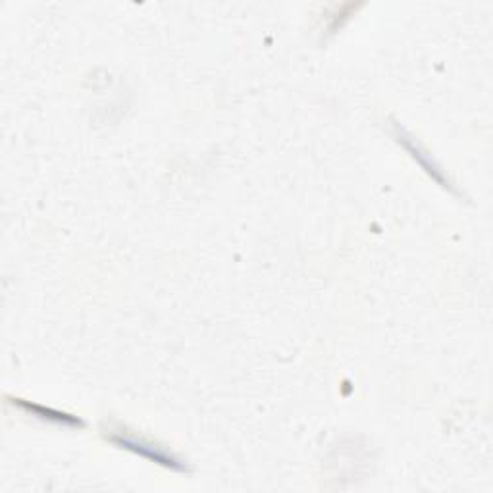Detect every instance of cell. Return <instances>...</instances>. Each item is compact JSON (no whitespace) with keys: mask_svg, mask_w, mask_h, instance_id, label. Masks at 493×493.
Wrapping results in <instances>:
<instances>
[{"mask_svg":"<svg viewBox=\"0 0 493 493\" xmlns=\"http://www.w3.org/2000/svg\"><path fill=\"white\" fill-rule=\"evenodd\" d=\"M392 133H393V137L397 139V143L405 147L407 151L411 153V156H412L418 164H421V166H422L431 177H434L438 184H441L443 187H447L450 191L457 193L455 187H453V184L450 182V179H445L441 168L434 162V158H431V155H428V153L424 151V148H422L421 145H418V141H416L412 136H409V133H407L405 129H403L399 124H393Z\"/></svg>","mask_w":493,"mask_h":493,"instance_id":"7a4b0ae2","label":"cell"},{"mask_svg":"<svg viewBox=\"0 0 493 493\" xmlns=\"http://www.w3.org/2000/svg\"><path fill=\"white\" fill-rule=\"evenodd\" d=\"M104 438H107L110 443L118 445L119 450H128L136 455H141L148 460L156 462V465L170 469L175 472H189L187 462H184L179 457H175L174 453H170L168 450H164V447L148 441L145 438H139L137 434H133L128 428L122 426H110L107 431H104Z\"/></svg>","mask_w":493,"mask_h":493,"instance_id":"6da1fadb","label":"cell"},{"mask_svg":"<svg viewBox=\"0 0 493 493\" xmlns=\"http://www.w3.org/2000/svg\"><path fill=\"white\" fill-rule=\"evenodd\" d=\"M12 403H14V405H18L20 409H24L25 412L32 414V416L41 418V421H49V422H56V424H62V426L83 428V421H80L78 416H71V414L60 412V411H54V409H47L43 405H35V403H29V401H24V399H12Z\"/></svg>","mask_w":493,"mask_h":493,"instance_id":"3957f363","label":"cell"}]
</instances>
